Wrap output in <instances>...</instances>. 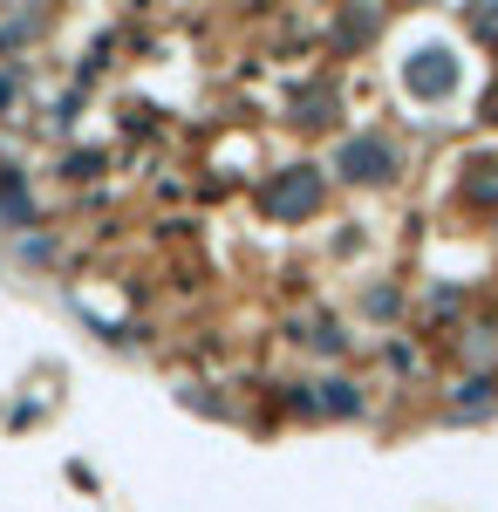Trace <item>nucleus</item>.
Masks as SVG:
<instances>
[{
  "instance_id": "nucleus-1",
  "label": "nucleus",
  "mask_w": 498,
  "mask_h": 512,
  "mask_svg": "<svg viewBox=\"0 0 498 512\" xmlns=\"http://www.w3.org/2000/svg\"><path fill=\"white\" fill-rule=\"evenodd\" d=\"M335 171L355 185H383V178H396V144L389 137H348L335 151Z\"/></svg>"
},
{
  "instance_id": "nucleus-2",
  "label": "nucleus",
  "mask_w": 498,
  "mask_h": 512,
  "mask_svg": "<svg viewBox=\"0 0 498 512\" xmlns=\"http://www.w3.org/2000/svg\"><path fill=\"white\" fill-rule=\"evenodd\" d=\"M314 205H321V171H314V164H287V171L267 185V212L273 219H307Z\"/></svg>"
},
{
  "instance_id": "nucleus-3",
  "label": "nucleus",
  "mask_w": 498,
  "mask_h": 512,
  "mask_svg": "<svg viewBox=\"0 0 498 512\" xmlns=\"http://www.w3.org/2000/svg\"><path fill=\"white\" fill-rule=\"evenodd\" d=\"M451 82H458V62H451L444 48H417V55L403 62V89H410V96H423V103L451 96Z\"/></svg>"
},
{
  "instance_id": "nucleus-4",
  "label": "nucleus",
  "mask_w": 498,
  "mask_h": 512,
  "mask_svg": "<svg viewBox=\"0 0 498 512\" xmlns=\"http://www.w3.org/2000/svg\"><path fill=\"white\" fill-rule=\"evenodd\" d=\"M0 219H7V226H35V198H28V178H21L14 164L0 171Z\"/></svg>"
},
{
  "instance_id": "nucleus-5",
  "label": "nucleus",
  "mask_w": 498,
  "mask_h": 512,
  "mask_svg": "<svg viewBox=\"0 0 498 512\" xmlns=\"http://www.w3.org/2000/svg\"><path fill=\"white\" fill-rule=\"evenodd\" d=\"M321 410H335V417H355V410H362L355 383H321Z\"/></svg>"
},
{
  "instance_id": "nucleus-6",
  "label": "nucleus",
  "mask_w": 498,
  "mask_h": 512,
  "mask_svg": "<svg viewBox=\"0 0 498 512\" xmlns=\"http://www.w3.org/2000/svg\"><path fill=\"white\" fill-rule=\"evenodd\" d=\"M369 35H376V14H355V21H342V35H335V48H362Z\"/></svg>"
},
{
  "instance_id": "nucleus-7",
  "label": "nucleus",
  "mask_w": 498,
  "mask_h": 512,
  "mask_svg": "<svg viewBox=\"0 0 498 512\" xmlns=\"http://www.w3.org/2000/svg\"><path fill=\"white\" fill-rule=\"evenodd\" d=\"M0 103H14V76H0Z\"/></svg>"
}]
</instances>
